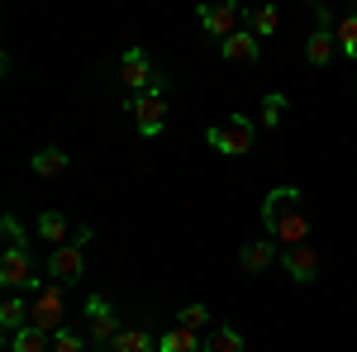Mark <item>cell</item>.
I'll return each mask as SVG.
<instances>
[{
    "instance_id": "6da1fadb",
    "label": "cell",
    "mask_w": 357,
    "mask_h": 352,
    "mask_svg": "<svg viewBox=\"0 0 357 352\" xmlns=\"http://www.w3.org/2000/svg\"><path fill=\"white\" fill-rule=\"evenodd\" d=\"M252 138H257V124H252L248 114H229L215 129H205V143H210L215 153H224V158H243L248 148H252Z\"/></svg>"
},
{
    "instance_id": "7a4b0ae2",
    "label": "cell",
    "mask_w": 357,
    "mask_h": 352,
    "mask_svg": "<svg viewBox=\"0 0 357 352\" xmlns=\"http://www.w3.org/2000/svg\"><path fill=\"white\" fill-rule=\"evenodd\" d=\"M29 324L43 328V333H62L67 328V300H62L57 281H43V291L29 300Z\"/></svg>"
},
{
    "instance_id": "3957f363",
    "label": "cell",
    "mask_w": 357,
    "mask_h": 352,
    "mask_svg": "<svg viewBox=\"0 0 357 352\" xmlns=\"http://www.w3.org/2000/svg\"><path fill=\"white\" fill-rule=\"evenodd\" d=\"M129 105H134V114H138V134L158 138V134H162V124H167V82L158 77V82L148 86L143 95H134Z\"/></svg>"
},
{
    "instance_id": "277c9868",
    "label": "cell",
    "mask_w": 357,
    "mask_h": 352,
    "mask_svg": "<svg viewBox=\"0 0 357 352\" xmlns=\"http://www.w3.org/2000/svg\"><path fill=\"white\" fill-rule=\"evenodd\" d=\"M301 200H305V190L301 186H276V190H267V200H262V229L267 234H276L286 219H296L301 215Z\"/></svg>"
},
{
    "instance_id": "5b68a950",
    "label": "cell",
    "mask_w": 357,
    "mask_h": 352,
    "mask_svg": "<svg viewBox=\"0 0 357 352\" xmlns=\"http://www.w3.org/2000/svg\"><path fill=\"white\" fill-rule=\"evenodd\" d=\"M0 286H5V291H29V296L43 291V281L29 271V252L24 247H5V257H0Z\"/></svg>"
},
{
    "instance_id": "8992f818",
    "label": "cell",
    "mask_w": 357,
    "mask_h": 352,
    "mask_svg": "<svg viewBox=\"0 0 357 352\" xmlns=\"http://www.w3.org/2000/svg\"><path fill=\"white\" fill-rule=\"evenodd\" d=\"M86 324H91V343H119V333H124V328L114 324V305L105 296H91L86 300Z\"/></svg>"
},
{
    "instance_id": "52a82bcc",
    "label": "cell",
    "mask_w": 357,
    "mask_h": 352,
    "mask_svg": "<svg viewBox=\"0 0 357 352\" xmlns=\"http://www.w3.org/2000/svg\"><path fill=\"white\" fill-rule=\"evenodd\" d=\"M281 267H286V276H291L296 286H310V281L319 276V252H314L310 243L281 247Z\"/></svg>"
},
{
    "instance_id": "ba28073f",
    "label": "cell",
    "mask_w": 357,
    "mask_h": 352,
    "mask_svg": "<svg viewBox=\"0 0 357 352\" xmlns=\"http://www.w3.org/2000/svg\"><path fill=\"white\" fill-rule=\"evenodd\" d=\"M82 247L86 243H67V247H53V257H48V281H57V286H72V281H82Z\"/></svg>"
},
{
    "instance_id": "9c48e42d",
    "label": "cell",
    "mask_w": 357,
    "mask_h": 352,
    "mask_svg": "<svg viewBox=\"0 0 357 352\" xmlns=\"http://www.w3.org/2000/svg\"><path fill=\"white\" fill-rule=\"evenodd\" d=\"M119 82L129 86L134 95H143L148 86L158 82V72H153V62H148L143 48H129V53H124V62H119Z\"/></svg>"
},
{
    "instance_id": "30bf717a",
    "label": "cell",
    "mask_w": 357,
    "mask_h": 352,
    "mask_svg": "<svg viewBox=\"0 0 357 352\" xmlns=\"http://www.w3.org/2000/svg\"><path fill=\"white\" fill-rule=\"evenodd\" d=\"M238 20H243V10H238V5H200V24H205L210 38H220V43L238 33Z\"/></svg>"
},
{
    "instance_id": "8fae6325",
    "label": "cell",
    "mask_w": 357,
    "mask_h": 352,
    "mask_svg": "<svg viewBox=\"0 0 357 352\" xmlns=\"http://www.w3.org/2000/svg\"><path fill=\"white\" fill-rule=\"evenodd\" d=\"M238 262H243V271L262 276L272 262H281V247H276V238H252V243L238 247Z\"/></svg>"
},
{
    "instance_id": "7c38bea8",
    "label": "cell",
    "mask_w": 357,
    "mask_h": 352,
    "mask_svg": "<svg viewBox=\"0 0 357 352\" xmlns=\"http://www.w3.org/2000/svg\"><path fill=\"white\" fill-rule=\"evenodd\" d=\"M257 53H262V48H257V33H248V29H238L234 38H224V43H220L224 62H257Z\"/></svg>"
},
{
    "instance_id": "4fadbf2b",
    "label": "cell",
    "mask_w": 357,
    "mask_h": 352,
    "mask_svg": "<svg viewBox=\"0 0 357 352\" xmlns=\"http://www.w3.org/2000/svg\"><path fill=\"white\" fill-rule=\"evenodd\" d=\"M200 352H243V333L234 324H215L200 338Z\"/></svg>"
},
{
    "instance_id": "5bb4252c",
    "label": "cell",
    "mask_w": 357,
    "mask_h": 352,
    "mask_svg": "<svg viewBox=\"0 0 357 352\" xmlns=\"http://www.w3.org/2000/svg\"><path fill=\"white\" fill-rule=\"evenodd\" d=\"M10 352H53V333L24 324L20 333H10Z\"/></svg>"
},
{
    "instance_id": "9a60e30c",
    "label": "cell",
    "mask_w": 357,
    "mask_h": 352,
    "mask_svg": "<svg viewBox=\"0 0 357 352\" xmlns=\"http://www.w3.org/2000/svg\"><path fill=\"white\" fill-rule=\"evenodd\" d=\"M333 48H338L333 29H314V33L305 38V57H310L314 67H324V62H333Z\"/></svg>"
},
{
    "instance_id": "2e32d148",
    "label": "cell",
    "mask_w": 357,
    "mask_h": 352,
    "mask_svg": "<svg viewBox=\"0 0 357 352\" xmlns=\"http://www.w3.org/2000/svg\"><path fill=\"white\" fill-rule=\"evenodd\" d=\"M29 171H33V176H62V171H67V153H62V148H43V153L29 158Z\"/></svg>"
},
{
    "instance_id": "e0dca14e",
    "label": "cell",
    "mask_w": 357,
    "mask_h": 352,
    "mask_svg": "<svg viewBox=\"0 0 357 352\" xmlns=\"http://www.w3.org/2000/svg\"><path fill=\"white\" fill-rule=\"evenodd\" d=\"M38 238H48L53 247H67V243H72V238H67V215L43 210V215H38Z\"/></svg>"
},
{
    "instance_id": "ac0fdd59",
    "label": "cell",
    "mask_w": 357,
    "mask_h": 352,
    "mask_svg": "<svg viewBox=\"0 0 357 352\" xmlns=\"http://www.w3.org/2000/svg\"><path fill=\"white\" fill-rule=\"evenodd\" d=\"M248 33H257V38H267V33H276V24H281V10L276 5H257V10H248Z\"/></svg>"
},
{
    "instance_id": "d6986e66",
    "label": "cell",
    "mask_w": 357,
    "mask_h": 352,
    "mask_svg": "<svg viewBox=\"0 0 357 352\" xmlns=\"http://www.w3.org/2000/svg\"><path fill=\"white\" fill-rule=\"evenodd\" d=\"M24 324H29V300L10 296L5 305H0V328H5V333H20Z\"/></svg>"
},
{
    "instance_id": "ffe728a7",
    "label": "cell",
    "mask_w": 357,
    "mask_h": 352,
    "mask_svg": "<svg viewBox=\"0 0 357 352\" xmlns=\"http://www.w3.org/2000/svg\"><path fill=\"white\" fill-rule=\"evenodd\" d=\"M158 352H200V338L186 333V328H172V333L158 338Z\"/></svg>"
},
{
    "instance_id": "44dd1931",
    "label": "cell",
    "mask_w": 357,
    "mask_h": 352,
    "mask_svg": "<svg viewBox=\"0 0 357 352\" xmlns=\"http://www.w3.org/2000/svg\"><path fill=\"white\" fill-rule=\"evenodd\" d=\"M333 38H338V53H343V57H357V10L338 20V29H333Z\"/></svg>"
},
{
    "instance_id": "7402d4cb",
    "label": "cell",
    "mask_w": 357,
    "mask_h": 352,
    "mask_svg": "<svg viewBox=\"0 0 357 352\" xmlns=\"http://www.w3.org/2000/svg\"><path fill=\"white\" fill-rule=\"evenodd\" d=\"M176 328H186V333H200V328H210V309H205V305H181V314H176Z\"/></svg>"
},
{
    "instance_id": "603a6c76",
    "label": "cell",
    "mask_w": 357,
    "mask_h": 352,
    "mask_svg": "<svg viewBox=\"0 0 357 352\" xmlns=\"http://www.w3.org/2000/svg\"><path fill=\"white\" fill-rule=\"evenodd\" d=\"M114 352H158V343H153L143 328H124L119 343H114Z\"/></svg>"
},
{
    "instance_id": "cb8c5ba5",
    "label": "cell",
    "mask_w": 357,
    "mask_h": 352,
    "mask_svg": "<svg viewBox=\"0 0 357 352\" xmlns=\"http://www.w3.org/2000/svg\"><path fill=\"white\" fill-rule=\"evenodd\" d=\"M286 105H291V100H286L281 91H272V95L262 100V124H267V129H276V124L286 119Z\"/></svg>"
},
{
    "instance_id": "d4e9b609",
    "label": "cell",
    "mask_w": 357,
    "mask_h": 352,
    "mask_svg": "<svg viewBox=\"0 0 357 352\" xmlns=\"http://www.w3.org/2000/svg\"><path fill=\"white\" fill-rule=\"evenodd\" d=\"M0 234H5V247H24V224H20L15 215L0 219Z\"/></svg>"
},
{
    "instance_id": "484cf974",
    "label": "cell",
    "mask_w": 357,
    "mask_h": 352,
    "mask_svg": "<svg viewBox=\"0 0 357 352\" xmlns=\"http://www.w3.org/2000/svg\"><path fill=\"white\" fill-rule=\"evenodd\" d=\"M53 352H86L82 333H72V328H62V333H53Z\"/></svg>"
}]
</instances>
